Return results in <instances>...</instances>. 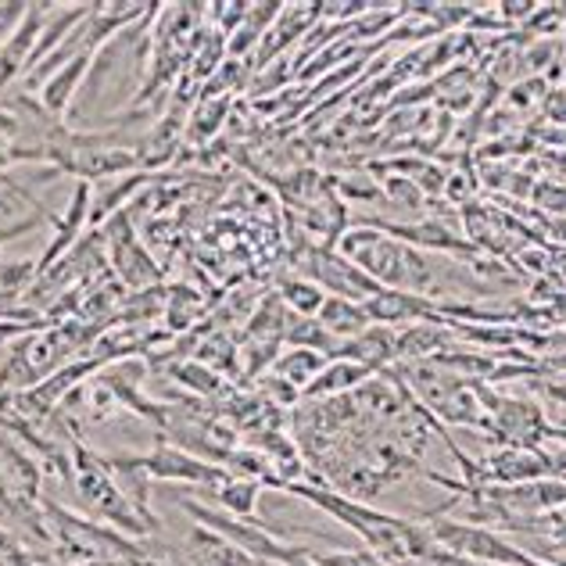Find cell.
<instances>
[{
  "label": "cell",
  "instance_id": "obj_1",
  "mask_svg": "<svg viewBox=\"0 0 566 566\" xmlns=\"http://www.w3.org/2000/svg\"><path fill=\"white\" fill-rule=\"evenodd\" d=\"M0 516L14 520L19 531L29 534V553L51 548V531L43 520V470L11 430H0Z\"/></svg>",
  "mask_w": 566,
  "mask_h": 566
},
{
  "label": "cell",
  "instance_id": "obj_2",
  "mask_svg": "<svg viewBox=\"0 0 566 566\" xmlns=\"http://www.w3.org/2000/svg\"><path fill=\"white\" fill-rule=\"evenodd\" d=\"M69 459H72V476H76L80 499L86 502V510H91L104 527L123 531V534H129V538L158 534V531H151V524H147L137 510H133L126 491L118 488L108 455H97L94 449H86L83 441H72Z\"/></svg>",
  "mask_w": 566,
  "mask_h": 566
},
{
  "label": "cell",
  "instance_id": "obj_3",
  "mask_svg": "<svg viewBox=\"0 0 566 566\" xmlns=\"http://www.w3.org/2000/svg\"><path fill=\"white\" fill-rule=\"evenodd\" d=\"M180 510L190 516V524H201L208 531L222 534L227 542H233L237 548H244L248 556H255L259 563H280V566H308V553L305 548H291L280 545L273 538V531L265 524H255V520H237L222 510H208V505L193 502V499H180Z\"/></svg>",
  "mask_w": 566,
  "mask_h": 566
},
{
  "label": "cell",
  "instance_id": "obj_4",
  "mask_svg": "<svg viewBox=\"0 0 566 566\" xmlns=\"http://www.w3.org/2000/svg\"><path fill=\"white\" fill-rule=\"evenodd\" d=\"M129 470H140L147 481H169V484H198V488H219L230 481L227 467L205 463L193 452L180 449L166 438H158V444L147 455H112Z\"/></svg>",
  "mask_w": 566,
  "mask_h": 566
},
{
  "label": "cell",
  "instance_id": "obj_5",
  "mask_svg": "<svg viewBox=\"0 0 566 566\" xmlns=\"http://www.w3.org/2000/svg\"><path fill=\"white\" fill-rule=\"evenodd\" d=\"M57 176H62V172L51 169V166H43V169H36V180L33 184L57 180ZM33 184L14 180L11 169L0 176V248H4L8 241H14V237L48 227V222L54 219L51 208L33 193Z\"/></svg>",
  "mask_w": 566,
  "mask_h": 566
},
{
  "label": "cell",
  "instance_id": "obj_6",
  "mask_svg": "<svg viewBox=\"0 0 566 566\" xmlns=\"http://www.w3.org/2000/svg\"><path fill=\"white\" fill-rule=\"evenodd\" d=\"M104 241H108V265L115 270V276L133 291H151L158 287L161 270L155 265V259L147 255L137 230H133V219L126 212L112 216V222L104 227Z\"/></svg>",
  "mask_w": 566,
  "mask_h": 566
},
{
  "label": "cell",
  "instance_id": "obj_7",
  "mask_svg": "<svg viewBox=\"0 0 566 566\" xmlns=\"http://www.w3.org/2000/svg\"><path fill=\"white\" fill-rule=\"evenodd\" d=\"M430 534H434V542L441 548H449V553L488 563V566H499V563L502 566H538L527 553H520L516 545L502 542L499 534H491L484 527H467V524H452V520H441Z\"/></svg>",
  "mask_w": 566,
  "mask_h": 566
},
{
  "label": "cell",
  "instance_id": "obj_8",
  "mask_svg": "<svg viewBox=\"0 0 566 566\" xmlns=\"http://www.w3.org/2000/svg\"><path fill=\"white\" fill-rule=\"evenodd\" d=\"M94 57L97 54H76V57H69L62 69H54L51 76L36 86V101L43 104V112L57 118V123H65V118H69L72 101H76L80 86L94 72Z\"/></svg>",
  "mask_w": 566,
  "mask_h": 566
},
{
  "label": "cell",
  "instance_id": "obj_9",
  "mask_svg": "<svg viewBox=\"0 0 566 566\" xmlns=\"http://www.w3.org/2000/svg\"><path fill=\"white\" fill-rule=\"evenodd\" d=\"M316 14H319V4H287V8H283L280 19L273 22V29L262 36L259 51L251 54V65H255V72H262L265 65L280 62L283 51L294 48L297 40H305L312 22H316Z\"/></svg>",
  "mask_w": 566,
  "mask_h": 566
},
{
  "label": "cell",
  "instance_id": "obj_10",
  "mask_svg": "<svg viewBox=\"0 0 566 566\" xmlns=\"http://www.w3.org/2000/svg\"><path fill=\"white\" fill-rule=\"evenodd\" d=\"M48 22V4H29L25 22L14 29V36L0 48V97L8 94V86L25 76L29 62H33V51H36V40H40V29Z\"/></svg>",
  "mask_w": 566,
  "mask_h": 566
},
{
  "label": "cell",
  "instance_id": "obj_11",
  "mask_svg": "<svg viewBox=\"0 0 566 566\" xmlns=\"http://www.w3.org/2000/svg\"><path fill=\"white\" fill-rule=\"evenodd\" d=\"M184 566H259V559L227 542L222 534L190 524L184 538Z\"/></svg>",
  "mask_w": 566,
  "mask_h": 566
},
{
  "label": "cell",
  "instance_id": "obj_12",
  "mask_svg": "<svg viewBox=\"0 0 566 566\" xmlns=\"http://www.w3.org/2000/svg\"><path fill=\"white\" fill-rule=\"evenodd\" d=\"M395 331H387V326H374V331H363L359 337H352V340H340L337 345V359H345V363H359L366 369H380L384 363H391L398 359L395 355Z\"/></svg>",
  "mask_w": 566,
  "mask_h": 566
},
{
  "label": "cell",
  "instance_id": "obj_13",
  "mask_svg": "<svg viewBox=\"0 0 566 566\" xmlns=\"http://www.w3.org/2000/svg\"><path fill=\"white\" fill-rule=\"evenodd\" d=\"M151 176L147 172H129V176H115V180H101L94 198H91V227L97 230L104 219H112L123 212V205L137 193Z\"/></svg>",
  "mask_w": 566,
  "mask_h": 566
},
{
  "label": "cell",
  "instance_id": "obj_14",
  "mask_svg": "<svg viewBox=\"0 0 566 566\" xmlns=\"http://www.w3.org/2000/svg\"><path fill=\"white\" fill-rule=\"evenodd\" d=\"M323 326H326V334L331 337H359L363 331H369V312L363 305H355V302H345V297H334V294H326V302L319 308V316H316Z\"/></svg>",
  "mask_w": 566,
  "mask_h": 566
},
{
  "label": "cell",
  "instance_id": "obj_15",
  "mask_svg": "<svg viewBox=\"0 0 566 566\" xmlns=\"http://www.w3.org/2000/svg\"><path fill=\"white\" fill-rule=\"evenodd\" d=\"M369 374H374V369H366L359 363H326L323 374L312 380L302 395L305 398H334L340 391H355V387H363L369 380Z\"/></svg>",
  "mask_w": 566,
  "mask_h": 566
},
{
  "label": "cell",
  "instance_id": "obj_16",
  "mask_svg": "<svg viewBox=\"0 0 566 566\" xmlns=\"http://www.w3.org/2000/svg\"><path fill=\"white\" fill-rule=\"evenodd\" d=\"M201 495L205 499H216L219 502V510L222 513H230L237 520H255V510H259V495H262V484L255 481H227V484H219V488H201Z\"/></svg>",
  "mask_w": 566,
  "mask_h": 566
},
{
  "label": "cell",
  "instance_id": "obj_17",
  "mask_svg": "<svg viewBox=\"0 0 566 566\" xmlns=\"http://www.w3.org/2000/svg\"><path fill=\"white\" fill-rule=\"evenodd\" d=\"M326 363H331V359L319 355V352H312V348H291L273 363V377L287 380L291 387H297V391H305V387L326 369Z\"/></svg>",
  "mask_w": 566,
  "mask_h": 566
},
{
  "label": "cell",
  "instance_id": "obj_18",
  "mask_svg": "<svg viewBox=\"0 0 566 566\" xmlns=\"http://www.w3.org/2000/svg\"><path fill=\"white\" fill-rule=\"evenodd\" d=\"M230 97H201L198 108H193L187 115V133L184 140L190 144H205L208 137H216V133L222 129V123L230 118Z\"/></svg>",
  "mask_w": 566,
  "mask_h": 566
},
{
  "label": "cell",
  "instance_id": "obj_19",
  "mask_svg": "<svg viewBox=\"0 0 566 566\" xmlns=\"http://www.w3.org/2000/svg\"><path fill=\"white\" fill-rule=\"evenodd\" d=\"M548 470L545 459L531 455L527 449H505L491 459V473L499 481H542V473Z\"/></svg>",
  "mask_w": 566,
  "mask_h": 566
},
{
  "label": "cell",
  "instance_id": "obj_20",
  "mask_svg": "<svg viewBox=\"0 0 566 566\" xmlns=\"http://www.w3.org/2000/svg\"><path fill=\"white\" fill-rule=\"evenodd\" d=\"M280 297H283V305L297 312V316L316 319L323 302H326V291L319 287V283H312V280H287L280 287Z\"/></svg>",
  "mask_w": 566,
  "mask_h": 566
},
{
  "label": "cell",
  "instance_id": "obj_21",
  "mask_svg": "<svg viewBox=\"0 0 566 566\" xmlns=\"http://www.w3.org/2000/svg\"><path fill=\"white\" fill-rule=\"evenodd\" d=\"M172 377L180 380L187 391H198V395H212L219 387V374L216 369H205V363H184L180 369H172Z\"/></svg>",
  "mask_w": 566,
  "mask_h": 566
},
{
  "label": "cell",
  "instance_id": "obj_22",
  "mask_svg": "<svg viewBox=\"0 0 566 566\" xmlns=\"http://www.w3.org/2000/svg\"><path fill=\"white\" fill-rule=\"evenodd\" d=\"M29 4H0V48L14 36V29L25 22Z\"/></svg>",
  "mask_w": 566,
  "mask_h": 566
},
{
  "label": "cell",
  "instance_id": "obj_23",
  "mask_svg": "<svg viewBox=\"0 0 566 566\" xmlns=\"http://www.w3.org/2000/svg\"><path fill=\"white\" fill-rule=\"evenodd\" d=\"M387 190H391V198L401 201V205H420V193H412L416 187L409 180H391V184H387Z\"/></svg>",
  "mask_w": 566,
  "mask_h": 566
},
{
  "label": "cell",
  "instance_id": "obj_24",
  "mask_svg": "<svg viewBox=\"0 0 566 566\" xmlns=\"http://www.w3.org/2000/svg\"><path fill=\"white\" fill-rule=\"evenodd\" d=\"M563 545H566V527H563Z\"/></svg>",
  "mask_w": 566,
  "mask_h": 566
},
{
  "label": "cell",
  "instance_id": "obj_25",
  "mask_svg": "<svg viewBox=\"0 0 566 566\" xmlns=\"http://www.w3.org/2000/svg\"><path fill=\"white\" fill-rule=\"evenodd\" d=\"M538 566H542V563H538Z\"/></svg>",
  "mask_w": 566,
  "mask_h": 566
}]
</instances>
